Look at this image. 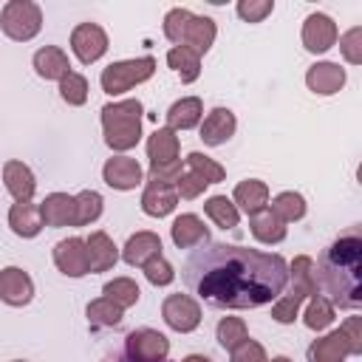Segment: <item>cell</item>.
Segmentation results:
<instances>
[{
  "label": "cell",
  "mask_w": 362,
  "mask_h": 362,
  "mask_svg": "<svg viewBox=\"0 0 362 362\" xmlns=\"http://www.w3.org/2000/svg\"><path fill=\"white\" fill-rule=\"evenodd\" d=\"M235 113L229 107H212L201 122V141L209 147H221L235 136Z\"/></svg>",
  "instance_id": "cell-14"
},
{
  "label": "cell",
  "mask_w": 362,
  "mask_h": 362,
  "mask_svg": "<svg viewBox=\"0 0 362 362\" xmlns=\"http://www.w3.org/2000/svg\"><path fill=\"white\" fill-rule=\"evenodd\" d=\"M102 297L113 300L119 308H130V305H136V303H139L141 291H139L136 280H130V277H113V280H107V283H105Z\"/></svg>",
  "instance_id": "cell-34"
},
{
  "label": "cell",
  "mask_w": 362,
  "mask_h": 362,
  "mask_svg": "<svg viewBox=\"0 0 362 362\" xmlns=\"http://www.w3.org/2000/svg\"><path fill=\"white\" fill-rule=\"evenodd\" d=\"M141 102L139 99H122V102H107L102 107V130H105V144L116 153H127L139 144L141 139Z\"/></svg>",
  "instance_id": "cell-3"
},
{
  "label": "cell",
  "mask_w": 362,
  "mask_h": 362,
  "mask_svg": "<svg viewBox=\"0 0 362 362\" xmlns=\"http://www.w3.org/2000/svg\"><path fill=\"white\" fill-rule=\"evenodd\" d=\"M246 337H249V331H246V322H243L240 317H221V322H218V328H215V339H218V345H221L223 351H232V348L240 345Z\"/></svg>",
  "instance_id": "cell-37"
},
{
  "label": "cell",
  "mask_w": 362,
  "mask_h": 362,
  "mask_svg": "<svg viewBox=\"0 0 362 362\" xmlns=\"http://www.w3.org/2000/svg\"><path fill=\"white\" fill-rule=\"evenodd\" d=\"M215 37H218L215 20H212V17H198V14H192V20H189L187 28H184L181 45L189 48V51H195V54L201 57V54H206V51L212 48Z\"/></svg>",
  "instance_id": "cell-22"
},
{
  "label": "cell",
  "mask_w": 362,
  "mask_h": 362,
  "mask_svg": "<svg viewBox=\"0 0 362 362\" xmlns=\"http://www.w3.org/2000/svg\"><path fill=\"white\" fill-rule=\"evenodd\" d=\"M249 229H252V235H255V240H260V243H269V246H274V243H283L286 240V223L266 206V209H260V212H255V215H249Z\"/></svg>",
  "instance_id": "cell-29"
},
{
  "label": "cell",
  "mask_w": 362,
  "mask_h": 362,
  "mask_svg": "<svg viewBox=\"0 0 362 362\" xmlns=\"http://www.w3.org/2000/svg\"><path fill=\"white\" fill-rule=\"evenodd\" d=\"M269 209L283 223H294V221H300L305 215V198L300 192H294V189H286V192H280V195L272 198V206Z\"/></svg>",
  "instance_id": "cell-33"
},
{
  "label": "cell",
  "mask_w": 362,
  "mask_h": 362,
  "mask_svg": "<svg viewBox=\"0 0 362 362\" xmlns=\"http://www.w3.org/2000/svg\"><path fill=\"white\" fill-rule=\"evenodd\" d=\"M156 74V59L153 57H136V59H122V62H110L102 76H99V85L107 96H119V93H127L130 88L147 82L150 76Z\"/></svg>",
  "instance_id": "cell-4"
},
{
  "label": "cell",
  "mask_w": 362,
  "mask_h": 362,
  "mask_svg": "<svg viewBox=\"0 0 362 362\" xmlns=\"http://www.w3.org/2000/svg\"><path fill=\"white\" fill-rule=\"evenodd\" d=\"M3 184H6V189L14 201H31L34 189H37V178H34L31 167L17 161V158L3 164Z\"/></svg>",
  "instance_id": "cell-15"
},
{
  "label": "cell",
  "mask_w": 362,
  "mask_h": 362,
  "mask_svg": "<svg viewBox=\"0 0 362 362\" xmlns=\"http://www.w3.org/2000/svg\"><path fill=\"white\" fill-rule=\"evenodd\" d=\"M339 31H337V23L322 14V11H314L305 17L303 23V48L311 51V54H325L334 42H337Z\"/></svg>",
  "instance_id": "cell-9"
},
{
  "label": "cell",
  "mask_w": 362,
  "mask_h": 362,
  "mask_svg": "<svg viewBox=\"0 0 362 362\" xmlns=\"http://www.w3.org/2000/svg\"><path fill=\"white\" fill-rule=\"evenodd\" d=\"M305 356H308V362H345L351 356V351H348V342H345L342 331L337 328V331L314 339L308 345Z\"/></svg>",
  "instance_id": "cell-24"
},
{
  "label": "cell",
  "mask_w": 362,
  "mask_h": 362,
  "mask_svg": "<svg viewBox=\"0 0 362 362\" xmlns=\"http://www.w3.org/2000/svg\"><path fill=\"white\" fill-rule=\"evenodd\" d=\"M85 314H88L90 328H116L122 322V317H124V308H119L107 297H99V300H90L88 303Z\"/></svg>",
  "instance_id": "cell-32"
},
{
  "label": "cell",
  "mask_w": 362,
  "mask_h": 362,
  "mask_svg": "<svg viewBox=\"0 0 362 362\" xmlns=\"http://www.w3.org/2000/svg\"><path fill=\"white\" fill-rule=\"evenodd\" d=\"M178 153H181V141H178L175 130L158 127L156 133H150V139H147V158H150V167L178 161Z\"/></svg>",
  "instance_id": "cell-26"
},
{
  "label": "cell",
  "mask_w": 362,
  "mask_h": 362,
  "mask_svg": "<svg viewBox=\"0 0 362 362\" xmlns=\"http://www.w3.org/2000/svg\"><path fill=\"white\" fill-rule=\"evenodd\" d=\"M181 277L215 308H260L286 291L288 263L272 252L206 240L187 255Z\"/></svg>",
  "instance_id": "cell-1"
},
{
  "label": "cell",
  "mask_w": 362,
  "mask_h": 362,
  "mask_svg": "<svg viewBox=\"0 0 362 362\" xmlns=\"http://www.w3.org/2000/svg\"><path fill=\"white\" fill-rule=\"evenodd\" d=\"M74 212H76V201L68 192H51L42 198L40 204V215H42V226H74Z\"/></svg>",
  "instance_id": "cell-16"
},
{
  "label": "cell",
  "mask_w": 362,
  "mask_h": 362,
  "mask_svg": "<svg viewBox=\"0 0 362 362\" xmlns=\"http://www.w3.org/2000/svg\"><path fill=\"white\" fill-rule=\"evenodd\" d=\"M305 85L317 96H334L345 85V68H339L337 62H314L305 71Z\"/></svg>",
  "instance_id": "cell-13"
},
{
  "label": "cell",
  "mask_w": 362,
  "mask_h": 362,
  "mask_svg": "<svg viewBox=\"0 0 362 362\" xmlns=\"http://www.w3.org/2000/svg\"><path fill=\"white\" fill-rule=\"evenodd\" d=\"M303 322H305V328H311V331L328 328V325L334 322V305H331V300L322 297V294H314V297L308 300V305H305Z\"/></svg>",
  "instance_id": "cell-36"
},
{
  "label": "cell",
  "mask_w": 362,
  "mask_h": 362,
  "mask_svg": "<svg viewBox=\"0 0 362 362\" xmlns=\"http://www.w3.org/2000/svg\"><path fill=\"white\" fill-rule=\"evenodd\" d=\"M178 204V192L173 184H158V181H147L144 192H141V209L150 218H164L175 209Z\"/></svg>",
  "instance_id": "cell-17"
},
{
  "label": "cell",
  "mask_w": 362,
  "mask_h": 362,
  "mask_svg": "<svg viewBox=\"0 0 362 362\" xmlns=\"http://www.w3.org/2000/svg\"><path fill=\"white\" fill-rule=\"evenodd\" d=\"M272 362H291V359H288V356H274Z\"/></svg>",
  "instance_id": "cell-50"
},
{
  "label": "cell",
  "mask_w": 362,
  "mask_h": 362,
  "mask_svg": "<svg viewBox=\"0 0 362 362\" xmlns=\"http://www.w3.org/2000/svg\"><path fill=\"white\" fill-rule=\"evenodd\" d=\"M170 235H173V243H175L178 249H195V246H201V243L209 240V229H206L204 221H201L198 215H192V212L178 215V218L173 221V226H170Z\"/></svg>",
  "instance_id": "cell-18"
},
{
  "label": "cell",
  "mask_w": 362,
  "mask_h": 362,
  "mask_svg": "<svg viewBox=\"0 0 362 362\" xmlns=\"http://www.w3.org/2000/svg\"><path fill=\"white\" fill-rule=\"evenodd\" d=\"M54 266L65 277H85L90 272L88 266V249L82 238H65L54 246Z\"/></svg>",
  "instance_id": "cell-12"
},
{
  "label": "cell",
  "mask_w": 362,
  "mask_h": 362,
  "mask_svg": "<svg viewBox=\"0 0 362 362\" xmlns=\"http://www.w3.org/2000/svg\"><path fill=\"white\" fill-rule=\"evenodd\" d=\"M85 249H88V266H90V272H107L119 260V249H116V243L110 240L107 232H90L85 238Z\"/></svg>",
  "instance_id": "cell-20"
},
{
  "label": "cell",
  "mask_w": 362,
  "mask_h": 362,
  "mask_svg": "<svg viewBox=\"0 0 362 362\" xmlns=\"http://www.w3.org/2000/svg\"><path fill=\"white\" fill-rule=\"evenodd\" d=\"M141 272H144V277H147L153 286H170V283L175 280V269L170 266V260H167L164 255L150 257V260L141 266Z\"/></svg>",
  "instance_id": "cell-42"
},
{
  "label": "cell",
  "mask_w": 362,
  "mask_h": 362,
  "mask_svg": "<svg viewBox=\"0 0 362 362\" xmlns=\"http://www.w3.org/2000/svg\"><path fill=\"white\" fill-rule=\"evenodd\" d=\"M204 212H206V218H209L215 226H221V229H235L238 221H240L238 206H235L232 198H226V195H212V198H206V201H204Z\"/></svg>",
  "instance_id": "cell-31"
},
{
  "label": "cell",
  "mask_w": 362,
  "mask_h": 362,
  "mask_svg": "<svg viewBox=\"0 0 362 362\" xmlns=\"http://www.w3.org/2000/svg\"><path fill=\"white\" fill-rule=\"evenodd\" d=\"M167 65L181 76L184 85H189V82H195L201 76V57L195 51L184 48V45H173L167 51Z\"/></svg>",
  "instance_id": "cell-30"
},
{
  "label": "cell",
  "mask_w": 362,
  "mask_h": 362,
  "mask_svg": "<svg viewBox=\"0 0 362 362\" xmlns=\"http://www.w3.org/2000/svg\"><path fill=\"white\" fill-rule=\"evenodd\" d=\"M317 288L328 294L331 305L359 308L362 305V235L351 229L322 249L314 263Z\"/></svg>",
  "instance_id": "cell-2"
},
{
  "label": "cell",
  "mask_w": 362,
  "mask_h": 362,
  "mask_svg": "<svg viewBox=\"0 0 362 362\" xmlns=\"http://www.w3.org/2000/svg\"><path fill=\"white\" fill-rule=\"evenodd\" d=\"M8 226L17 238H37L42 232V215L40 206L31 201H14L8 209Z\"/></svg>",
  "instance_id": "cell-19"
},
{
  "label": "cell",
  "mask_w": 362,
  "mask_h": 362,
  "mask_svg": "<svg viewBox=\"0 0 362 362\" xmlns=\"http://www.w3.org/2000/svg\"><path fill=\"white\" fill-rule=\"evenodd\" d=\"M187 170L195 173V175H201L206 184H218V181L226 178V170H223L215 158H209V156H204V153H198V150L187 156Z\"/></svg>",
  "instance_id": "cell-38"
},
{
  "label": "cell",
  "mask_w": 362,
  "mask_h": 362,
  "mask_svg": "<svg viewBox=\"0 0 362 362\" xmlns=\"http://www.w3.org/2000/svg\"><path fill=\"white\" fill-rule=\"evenodd\" d=\"M181 362H212L209 356H204V354H189V356H184Z\"/></svg>",
  "instance_id": "cell-49"
},
{
  "label": "cell",
  "mask_w": 362,
  "mask_h": 362,
  "mask_svg": "<svg viewBox=\"0 0 362 362\" xmlns=\"http://www.w3.org/2000/svg\"><path fill=\"white\" fill-rule=\"evenodd\" d=\"M156 255H161V238L156 232H136L127 238V243L122 249V260L127 266H139V269Z\"/></svg>",
  "instance_id": "cell-21"
},
{
  "label": "cell",
  "mask_w": 362,
  "mask_h": 362,
  "mask_svg": "<svg viewBox=\"0 0 362 362\" xmlns=\"http://www.w3.org/2000/svg\"><path fill=\"white\" fill-rule=\"evenodd\" d=\"M170 339L156 328H136L124 337V359L127 362H167Z\"/></svg>",
  "instance_id": "cell-6"
},
{
  "label": "cell",
  "mask_w": 362,
  "mask_h": 362,
  "mask_svg": "<svg viewBox=\"0 0 362 362\" xmlns=\"http://www.w3.org/2000/svg\"><path fill=\"white\" fill-rule=\"evenodd\" d=\"M14 362H23V359H14Z\"/></svg>",
  "instance_id": "cell-51"
},
{
  "label": "cell",
  "mask_w": 362,
  "mask_h": 362,
  "mask_svg": "<svg viewBox=\"0 0 362 362\" xmlns=\"http://www.w3.org/2000/svg\"><path fill=\"white\" fill-rule=\"evenodd\" d=\"M59 96H62V102H68V105H74V107L85 105V102H88V79H85L82 74H76V71L65 74V76L59 79Z\"/></svg>",
  "instance_id": "cell-39"
},
{
  "label": "cell",
  "mask_w": 362,
  "mask_h": 362,
  "mask_svg": "<svg viewBox=\"0 0 362 362\" xmlns=\"http://www.w3.org/2000/svg\"><path fill=\"white\" fill-rule=\"evenodd\" d=\"M300 303H303L300 294L283 291V294L272 303V320L280 322V325H291V322L297 320V314H300Z\"/></svg>",
  "instance_id": "cell-40"
},
{
  "label": "cell",
  "mask_w": 362,
  "mask_h": 362,
  "mask_svg": "<svg viewBox=\"0 0 362 362\" xmlns=\"http://www.w3.org/2000/svg\"><path fill=\"white\" fill-rule=\"evenodd\" d=\"M71 51L76 54V59L82 65L96 62L107 51V34H105V28L96 25V23H79L71 31Z\"/></svg>",
  "instance_id": "cell-8"
},
{
  "label": "cell",
  "mask_w": 362,
  "mask_h": 362,
  "mask_svg": "<svg viewBox=\"0 0 362 362\" xmlns=\"http://www.w3.org/2000/svg\"><path fill=\"white\" fill-rule=\"evenodd\" d=\"M113 362H119V359H113Z\"/></svg>",
  "instance_id": "cell-52"
},
{
  "label": "cell",
  "mask_w": 362,
  "mask_h": 362,
  "mask_svg": "<svg viewBox=\"0 0 362 362\" xmlns=\"http://www.w3.org/2000/svg\"><path fill=\"white\" fill-rule=\"evenodd\" d=\"M31 297H34V280L28 277V272H23L20 266L0 269V300L6 305L23 308L31 303Z\"/></svg>",
  "instance_id": "cell-10"
},
{
  "label": "cell",
  "mask_w": 362,
  "mask_h": 362,
  "mask_svg": "<svg viewBox=\"0 0 362 362\" xmlns=\"http://www.w3.org/2000/svg\"><path fill=\"white\" fill-rule=\"evenodd\" d=\"M189 20H192V11H189V8H181V6L170 8V11L164 14V37H167L173 45H181V37H184V28H187Z\"/></svg>",
  "instance_id": "cell-41"
},
{
  "label": "cell",
  "mask_w": 362,
  "mask_h": 362,
  "mask_svg": "<svg viewBox=\"0 0 362 362\" xmlns=\"http://www.w3.org/2000/svg\"><path fill=\"white\" fill-rule=\"evenodd\" d=\"M288 283H291L288 291L300 294L303 300L320 294V288H317V277H314V260H311L308 255H297V257L288 263Z\"/></svg>",
  "instance_id": "cell-28"
},
{
  "label": "cell",
  "mask_w": 362,
  "mask_h": 362,
  "mask_svg": "<svg viewBox=\"0 0 362 362\" xmlns=\"http://www.w3.org/2000/svg\"><path fill=\"white\" fill-rule=\"evenodd\" d=\"M181 173H184V167H181V158H178V161H170V164H156V167H150L147 181H158V184H173V187H175V181L181 178Z\"/></svg>",
  "instance_id": "cell-48"
},
{
  "label": "cell",
  "mask_w": 362,
  "mask_h": 362,
  "mask_svg": "<svg viewBox=\"0 0 362 362\" xmlns=\"http://www.w3.org/2000/svg\"><path fill=\"white\" fill-rule=\"evenodd\" d=\"M232 204L238 209H243L246 215H255V212L266 209L269 206V187H266V181H260V178L240 181L235 187V192H232Z\"/></svg>",
  "instance_id": "cell-23"
},
{
  "label": "cell",
  "mask_w": 362,
  "mask_h": 362,
  "mask_svg": "<svg viewBox=\"0 0 362 362\" xmlns=\"http://www.w3.org/2000/svg\"><path fill=\"white\" fill-rule=\"evenodd\" d=\"M235 8H238V17L240 20H246V23H263L274 11V3L272 0H240Z\"/></svg>",
  "instance_id": "cell-43"
},
{
  "label": "cell",
  "mask_w": 362,
  "mask_h": 362,
  "mask_svg": "<svg viewBox=\"0 0 362 362\" xmlns=\"http://www.w3.org/2000/svg\"><path fill=\"white\" fill-rule=\"evenodd\" d=\"M206 187H209V184H206L201 175L189 173V170H184V173H181V178L175 181V192H178V198H184V201L198 198V195H201Z\"/></svg>",
  "instance_id": "cell-46"
},
{
  "label": "cell",
  "mask_w": 362,
  "mask_h": 362,
  "mask_svg": "<svg viewBox=\"0 0 362 362\" xmlns=\"http://www.w3.org/2000/svg\"><path fill=\"white\" fill-rule=\"evenodd\" d=\"M161 317L173 331L189 334V331H195L201 325V305L189 294H170L161 303Z\"/></svg>",
  "instance_id": "cell-7"
},
{
  "label": "cell",
  "mask_w": 362,
  "mask_h": 362,
  "mask_svg": "<svg viewBox=\"0 0 362 362\" xmlns=\"http://www.w3.org/2000/svg\"><path fill=\"white\" fill-rule=\"evenodd\" d=\"M345 342H348V351L351 356H359L362 354V317H348L342 325H339Z\"/></svg>",
  "instance_id": "cell-47"
},
{
  "label": "cell",
  "mask_w": 362,
  "mask_h": 362,
  "mask_svg": "<svg viewBox=\"0 0 362 362\" xmlns=\"http://www.w3.org/2000/svg\"><path fill=\"white\" fill-rule=\"evenodd\" d=\"M229 356H232V362H269L263 345H260L257 339H249V337H246L240 345H235V348L229 351Z\"/></svg>",
  "instance_id": "cell-45"
},
{
  "label": "cell",
  "mask_w": 362,
  "mask_h": 362,
  "mask_svg": "<svg viewBox=\"0 0 362 362\" xmlns=\"http://www.w3.org/2000/svg\"><path fill=\"white\" fill-rule=\"evenodd\" d=\"M74 201H76V212H74V226H88V223H93V221H99V215H102V195L96 192V189H82V192H76L74 195Z\"/></svg>",
  "instance_id": "cell-35"
},
{
  "label": "cell",
  "mask_w": 362,
  "mask_h": 362,
  "mask_svg": "<svg viewBox=\"0 0 362 362\" xmlns=\"http://www.w3.org/2000/svg\"><path fill=\"white\" fill-rule=\"evenodd\" d=\"M164 116H167L170 130H192L204 119V102L198 96H184V99L173 102Z\"/></svg>",
  "instance_id": "cell-25"
},
{
  "label": "cell",
  "mask_w": 362,
  "mask_h": 362,
  "mask_svg": "<svg viewBox=\"0 0 362 362\" xmlns=\"http://www.w3.org/2000/svg\"><path fill=\"white\" fill-rule=\"evenodd\" d=\"M0 28L14 42H28L42 28V8L31 0H8L0 11Z\"/></svg>",
  "instance_id": "cell-5"
},
{
  "label": "cell",
  "mask_w": 362,
  "mask_h": 362,
  "mask_svg": "<svg viewBox=\"0 0 362 362\" xmlns=\"http://www.w3.org/2000/svg\"><path fill=\"white\" fill-rule=\"evenodd\" d=\"M31 65H34L37 76H42V79H57V82H59L65 74H71L68 54H65L62 48H57V45H45V48H40V51L34 54Z\"/></svg>",
  "instance_id": "cell-27"
},
{
  "label": "cell",
  "mask_w": 362,
  "mask_h": 362,
  "mask_svg": "<svg viewBox=\"0 0 362 362\" xmlns=\"http://www.w3.org/2000/svg\"><path fill=\"white\" fill-rule=\"evenodd\" d=\"M339 51H342L345 62H351V65H359L362 62V28L359 25L348 28L339 37Z\"/></svg>",
  "instance_id": "cell-44"
},
{
  "label": "cell",
  "mask_w": 362,
  "mask_h": 362,
  "mask_svg": "<svg viewBox=\"0 0 362 362\" xmlns=\"http://www.w3.org/2000/svg\"><path fill=\"white\" fill-rule=\"evenodd\" d=\"M102 178H105L107 187L127 192V189H136L144 181V173H141V164L136 158H130V156H113V158L105 161Z\"/></svg>",
  "instance_id": "cell-11"
}]
</instances>
